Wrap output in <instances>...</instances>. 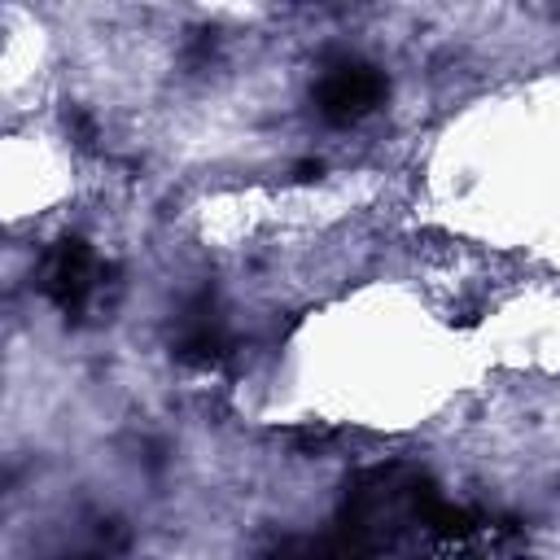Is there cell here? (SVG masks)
I'll return each mask as SVG.
<instances>
[{
    "mask_svg": "<svg viewBox=\"0 0 560 560\" xmlns=\"http://www.w3.org/2000/svg\"><path fill=\"white\" fill-rule=\"evenodd\" d=\"M39 289L48 293V302H57L66 315H79L88 306V298L96 293V258L83 241H66L48 254Z\"/></svg>",
    "mask_w": 560,
    "mask_h": 560,
    "instance_id": "cell-2",
    "label": "cell"
},
{
    "mask_svg": "<svg viewBox=\"0 0 560 560\" xmlns=\"http://www.w3.org/2000/svg\"><path fill=\"white\" fill-rule=\"evenodd\" d=\"M381 96H385V79L372 66H359V61L328 66L319 74V88H315V105L328 122H354L368 109H376Z\"/></svg>",
    "mask_w": 560,
    "mask_h": 560,
    "instance_id": "cell-1",
    "label": "cell"
}]
</instances>
